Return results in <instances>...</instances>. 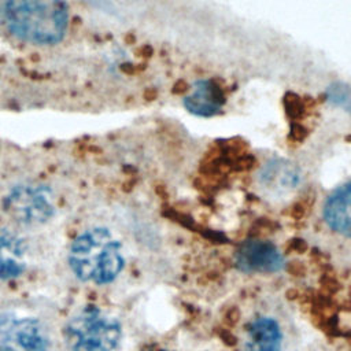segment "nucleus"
Segmentation results:
<instances>
[{
    "mask_svg": "<svg viewBox=\"0 0 351 351\" xmlns=\"http://www.w3.org/2000/svg\"><path fill=\"white\" fill-rule=\"evenodd\" d=\"M49 337L33 317L0 315V351H48Z\"/></svg>",
    "mask_w": 351,
    "mask_h": 351,
    "instance_id": "nucleus-5",
    "label": "nucleus"
},
{
    "mask_svg": "<svg viewBox=\"0 0 351 351\" xmlns=\"http://www.w3.org/2000/svg\"><path fill=\"white\" fill-rule=\"evenodd\" d=\"M326 225L347 237H351V181L339 186L324 206Z\"/></svg>",
    "mask_w": 351,
    "mask_h": 351,
    "instance_id": "nucleus-9",
    "label": "nucleus"
},
{
    "mask_svg": "<svg viewBox=\"0 0 351 351\" xmlns=\"http://www.w3.org/2000/svg\"><path fill=\"white\" fill-rule=\"evenodd\" d=\"M226 97L222 88L213 80H199L193 84L192 92L184 97V107L196 117L210 118L219 114Z\"/></svg>",
    "mask_w": 351,
    "mask_h": 351,
    "instance_id": "nucleus-7",
    "label": "nucleus"
},
{
    "mask_svg": "<svg viewBox=\"0 0 351 351\" xmlns=\"http://www.w3.org/2000/svg\"><path fill=\"white\" fill-rule=\"evenodd\" d=\"M236 265L243 271L273 273L284 266L280 251L269 241L247 240L236 251Z\"/></svg>",
    "mask_w": 351,
    "mask_h": 351,
    "instance_id": "nucleus-6",
    "label": "nucleus"
},
{
    "mask_svg": "<svg viewBox=\"0 0 351 351\" xmlns=\"http://www.w3.org/2000/svg\"><path fill=\"white\" fill-rule=\"evenodd\" d=\"M69 18L64 0H0V23L29 44L52 45L62 41Z\"/></svg>",
    "mask_w": 351,
    "mask_h": 351,
    "instance_id": "nucleus-1",
    "label": "nucleus"
},
{
    "mask_svg": "<svg viewBox=\"0 0 351 351\" xmlns=\"http://www.w3.org/2000/svg\"><path fill=\"white\" fill-rule=\"evenodd\" d=\"M325 97L332 106L340 107L351 115V86L348 84L332 82L325 90Z\"/></svg>",
    "mask_w": 351,
    "mask_h": 351,
    "instance_id": "nucleus-12",
    "label": "nucleus"
},
{
    "mask_svg": "<svg viewBox=\"0 0 351 351\" xmlns=\"http://www.w3.org/2000/svg\"><path fill=\"white\" fill-rule=\"evenodd\" d=\"M69 265L77 278L96 285L112 282L125 266L121 243L106 228H90L70 245Z\"/></svg>",
    "mask_w": 351,
    "mask_h": 351,
    "instance_id": "nucleus-2",
    "label": "nucleus"
},
{
    "mask_svg": "<svg viewBox=\"0 0 351 351\" xmlns=\"http://www.w3.org/2000/svg\"><path fill=\"white\" fill-rule=\"evenodd\" d=\"M63 340L69 351H118L122 326L100 307L85 306L66 322Z\"/></svg>",
    "mask_w": 351,
    "mask_h": 351,
    "instance_id": "nucleus-3",
    "label": "nucleus"
},
{
    "mask_svg": "<svg viewBox=\"0 0 351 351\" xmlns=\"http://www.w3.org/2000/svg\"><path fill=\"white\" fill-rule=\"evenodd\" d=\"M3 210L21 225H43L55 214L51 191L44 185L19 184L3 199Z\"/></svg>",
    "mask_w": 351,
    "mask_h": 351,
    "instance_id": "nucleus-4",
    "label": "nucleus"
},
{
    "mask_svg": "<svg viewBox=\"0 0 351 351\" xmlns=\"http://www.w3.org/2000/svg\"><path fill=\"white\" fill-rule=\"evenodd\" d=\"M259 181L270 192H288L300 181V173L295 165L284 159H273L259 173Z\"/></svg>",
    "mask_w": 351,
    "mask_h": 351,
    "instance_id": "nucleus-10",
    "label": "nucleus"
},
{
    "mask_svg": "<svg viewBox=\"0 0 351 351\" xmlns=\"http://www.w3.org/2000/svg\"><path fill=\"white\" fill-rule=\"evenodd\" d=\"M26 241L12 230L0 229V280L19 277L26 269Z\"/></svg>",
    "mask_w": 351,
    "mask_h": 351,
    "instance_id": "nucleus-8",
    "label": "nucleus"
},
{
    "mask_svg": "<svg viewBox=\"0 0 351 351\" xmlns=\"http://www.w3.org/2000/svg\"><path fill=\"white\" fill-rule=\"evenodd\" d=\"M281 330L278 324L269 317H258L248 326V351H280Z\"/></svg>",
    "mask_w": 351,
    "mask_h": 351,
    "instance_id": "nucleus-11",
    "label": "nucleus"
}]
</instances>
